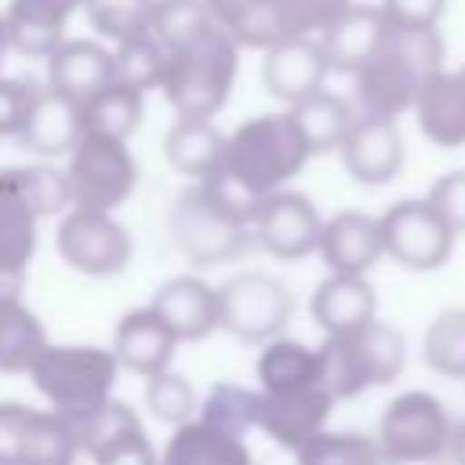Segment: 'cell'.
Returning a JSON list of instances; mask_svg holds the SVG:
<instances>
[{
	"mask_svg": "<svg viewBox=\"0 0 465 465\" xmlns=\"http://www.w3.org/2000/svg\"><path fill=\"white\" fill-rule=\"evenodd\" d=\"M309 160L312 156L302 134L294 131L291 116L262 113V116L236 124L225 134L218 178H225L240 196L254 203L276 189H287V182H294Z\"/></svg>",
	"mask_w": 465,
	"mask_h": 465,
	"instance_id": "obj_3",
	"label": "cell"
},
{
	"mask_svg": "<svg viewBox=\"0 0 465 465\" xmlns=\"http://www.w3.org/2000/svg\"><path fill=\"white\" fill-rule=\"evenodd\" d=\"M421 360L440 378L465 381V305L440 309L421 334Z\"/></svg>",
	"mask_w": 465,
	"mask_h": 465,
	"instance_id": "obj_36",
	"label": "cell"
},
{
	"mask_svg": "<svg viewBox=\"0 0 465 465\" xmlns=\"http://www.w3.org/2000/svg\"><path fill=\"white\" fill-rule=\"evenodd\" d=\"M40 222L44 218L29 203V196L18 182V171L0 167V269L25 276L29 262L36 254Z\"/></svg>",
	"mask_w": 465,
	"mask_h": 465,
	"instance_id": "obj_27",
	"label": "cell"
},
{
	"mask_svg": "<svg viewBox=\"0 0 465 465\" xmlns=\"http://www.w3.org/2000/svg\"><path fill=\"white\" fill-rule=\"evenodd\" d=\"M44 62H47V87L73 98L76 105L87 102L105 84H113V51L87 36H65Z\"/></svg>",
	"mask_w": 465,
	"mask_h": 465,
	"instance_id": "obj_23",
	"label": "cell"
},
{
	"mask_svg": "<svg viewBox=\"0 0 465 465\" xmlns=\"http://www.w3.org/2000/svg\"><path fill=\"white\" fill-rule=\"evenodd\" d=\"M80 134H84L80 105H76L73 98L58 94V91H51L47 84H40L15 138H18L22 149H29L33 156H40V160H58V156H69V149L80 142Z\"/></svg>",
	"mask_w": 465,
	"mask_h": 465,
	"instance_id": "obj_20",
	"label": "cell"
},
{
	"mask_svg": "<svg viewBox=\"0 0 465 465\" xmlns=\"http://www.w3.org/2000/svg\"><path fill=\"white\" fill-rule=\"evenodd\" d=\"M320 229H323V214L298 189H276L254 200L251 207L254 247H262L276 262H302L305 254H316Z\"/></svg>",
	"mask_w": 465,
	"mask_h": 465,
	"instance_id": "obj_14",
	"label": "cell"
},
{
	"mask_svg": "<svg viewBox=\"0 0 465 465\" xmlns=\"http://www.w3.org/2000/svg\"><path fill=\"white\" fill-rule=\"evenodd\" d=\"M149 309L167 323L178 341H203L218 331V291L200 272L167 276L153 291Z\"/></svg>",
	"mask_w": 465,
	"mask_h": 465,
	"instance_id": "obj_17",
	"label": "cell"
},
{
	"mask_svg": "<svg viewBox=\"0 0 465 465\" xmlns=\"http://www.w3.org/2000/svg\"><path fill=\"white\" fill-rule=\"evenodd\" d=\"M36 87L40 84H33L25 76H4L0 73V138H15L18 134Z\"/></svg>",
	"mask_w": 465,
	"mask_h": 465,
	"instance_id": "obj_44",
	"label": "cell"
},
{
	"mask_svg": "<svg viewBox=\"0 0 465 465\" xmlns=\"http://www.w3.org/2000/svg\"><path fill=\"white\" fill-rule=\"evenodd\" d=\"M58 258L84 276L109 280L120 276L134 258V240L127 225L113 211H91V207H69L54 229Z\"/></svg>",
	"mask_w": 465,
	"mask_h": 465,
	"instance_id": "obj_10",
	"label": "cell"
},
{
	"mask_svg": "<svg viewBox=\"0 0 465 465\" xmlns=\"http://www.w3.org/2000/svg\"><path fill=\"white\" fill-rule=\"evenodd\" d=\"M443 69L440 29H396L389 25L374 54L352 73V98L360 116L396 120L407 113L421 84Z\"/></svg>",
	"mask_w": 465,
	"mask_h": 465,
	"instance_id": "obj_2",
	"label": "cell"
},
{
	"mask_svg": "<svg viewBox=\"0 0 465 465\" xmlns=\"http://www.w3.org/2000/svg\"><path fill=\"white\" fill-rule=\"evenodd\" d=\"M450 432L454 421L443 400L429 389H407L385 403L374 440L385 465H425L447 454Z\"/></svg>",
	"mask_w": 465,
	"mask_h": 465,
	"instance_id": "obj_8",
	"label": "cell"
},
{
	"mask_svg": "<svg viewBox=\"0 0 465 465\" xmlns=\"http://www.w3.org/2000/svg\"><path fill=\"white\" fill-rule=\"evenodd\" d=\"M429 207L443 218V225L454 236H465V167L458 171H443L432 185H429Z\"/></svg>",
	"mask_w": 465,
	"mask_h": 465,
	"instance_id": "obj_43",
	"label": "cell"
},
{
	"mask_svg": "<svg viewBox=\"0 0 465 465\" xmlns=\"http://www.w3.org/2000/svg\"><path fill=\"white\" fill-rule=\"evenodd\" d=\"M76 440V454L91 458L94 465H156V447L138 418L134 407L109 396L102 407L65 418Z\"/></svg>",
	"mask_w": 465,
	"mask_h": 465,
	"instance_id": "obj_13",
	"label": "cell"
},
{
	"mask_svg": "<svg viewBox=\"0 0 465 465\" xmlns=\"http://www.w3.org/2000/svg\"><path fill=\"white\" fill-rule=\"evenodd\" d=\"M414 120L418 131L440 145V149H461L465 145V84L458 73H432L418 98H414Z\"/></svg>",
	"mask_w": 465,
	"mask_h": 465,
	"instance_id": "obj_26",
	"label": "cell"
},
{
	"mask_svg": "<svg viewBox=\"0 0 465 465\" xmlns=\"http://www.w3.org/2000/svg\"><path fill=\"white\" fill-rule=\"evenodd\" d=\"M11 44H7V29H4V18H0V73H4V58H7Z\"/></svg>",
	"mask_w": 465,
	"mask_h": 465,
	"instance_id": "obj_48",
	"label": "cell"
},
{
	"mask_svg": "<svg viewBox=\"0 0 465 465\" xmlns=\"http://www.w3.org/2000/svg\"><path fill=\"white\" fill-rule=\"evenodd\" d=\"M211 25L207 0H153L149 33L160 40L163 51H174L189 40H196Z\"/></svg>",
	"mask_w": 465,
	"mask_h": 465,
	"instance_id": "obj_39",
	"label": "cell"
},
{
	"mask_svg": "<svg viewBox=\"0 0 465 465\" xmlns=\"http://www.w3.org/2000/svg\"><path fill=\"white\" fill-rule=\"evenodd\" d=\"M236 69H240V47L211 22L196 40L167 51L160 91L178 116L211 120L229 102Z\"/></svg>",
	"mask_w": 465,
	"mask_h": 465,
	"instance_id": "obj_4",
	"label": "cell"
},
{
	"mask_svg": "<svg viewBox=\"0 0 465 465\" xmlns=\"http://www.w3.org/2000/svg\"><path fill=\"white\" fill-rule=\"evenodd\" d=\"M163 69H167V51L160 47V40L153 33L120 40L113 47V80L116 84H127L145 94L163 84Z\"/></svg>",
	"mask_w": 465,
	"mask_h": 465,
	"instance_id": "obj_38",
	"label": "cell"
},
{
	"mask_svg": "<svg viewBox=\"0 0 465 465\" xmlns=\"http://www.w3.org/2000/svg\"><path fill=\"white\" fill-rule=\"evenodd\" d=\"M196 421H203L225 436L247 440V432L258 421V389H247L240 381H214L203 392V400L196 403Z\"/></svg>",
	"mask_w": 465,
	"mask_h": 465,
	"instance_id": "obj_35",
	"label": "cell"
},
{
	"mask_svg": "<svg viewBox=\"0 0 465 465\" xmlns=\"http://www.w3.org/2000/svg\"><path fill=\"white\" fill-rule=\"evenodd\" d=\"M287 116H291L294 131L302 134L309 156H320V153H334L345 142V134H349V127L356 120V109L349 105V98L320 87L316 94L294 102L287 109Z\"/></svg>",
	"mask_w": 465,
	"mask_h": 465,
	"instance_id": "obj_29",
	"label": "cell"
},
{
	"mask_svg": "<svg viewBox=\"0 0 465 465\" xmlns=\"http://www.w3.org/2000/svg\"><path fill=\"white\" fill-rule=\"evenodd\" d=\"M331 411H334V400L320 381L302 385V389H283V392H258L254 429L294 454L305 440H312L320 429H327Z\"/></svg>",
	"mask_w": 465,
	"mask_h": 465,
	"instance_id": "obj_15",
	"label": "cell"
},
{
	"mask_svg": "<svg viewBox=\"0 0 465 465\" xmlns=\"http://www.w3.org/2000/svg\"><path fill=\"white\" fill-rule=\"evenodd\" d=\"M145 116V94L127 87V84H105L102 91H94L87 102H80V124L87 134H105V138H120L127 142Z\"/></svg>",
	"mask_w": 465,
	"mask_h": 465,
	"instance_id": "obj_33",
	"label": "cell"
},
{
	"mask_svg": "<svg viewBox=\"0 0 465 465\" xmlns=\"http://www.w3.org/2000/svg\"><path fill=\"white\" fill-rule=\"evenodd\" d=\"M309 312L323 334H349L378 320V294L367 276L327 272L309 298Z\"/></svg>",
	"mask_w": 465,
	"mask_h": 465,
	"instance_id": "obj_24",
	"label": "cell"
},
{
	"mask_svg": "<svg viewBox=\"0 0 465 465\" xmlns=\"http://www.w3.org/2000/svg\"><path fill=\"white\" fill-rule=\"evenodd\" d=\"M385 29H389V22H385L378 4H349L345 15L316 36L320 51L327 58V69L352 76L374 54V47L381 44Z\"/></svg>",
	"mask_w": 465,
	"mask_h": 465,
	"instance_id": "obj_25",
	"label": "cell"
},
{
	"mask_svg": "<svg viewBox=\"0 0 465 465\" xmlns=\"http://www.w3.org/2000/svg\"><path fill=\"white\" fill-rule=\"evenodd\" d=\"M91 22V29L102 40H131L149 33V18H153V0H84L80 7Z\"/></svg>",
	"mask_w": 465,
	"mask_h": 465,
	"instance_id": "obj_41",
	"label": "cell"
},
{
	"mask_svg": "<svg viewBox=\"0 0 465 465\" xmlns=\"http://www.w3.org/2000/svg\"><path fill=\"white\" fill-rule=\"evenodd\" d=\"M120 378L113 349L102 345H47L29 371L33 389L62 418H80L102 407Z\"/></svg>",
	"mask_w": 465,
	"mask_h": 465,
	"instance_id": "obj_6",
	"label": "cell"
},
{
	"mask_svg": "<svg viewBox=\"0 0 465 465\" xmlns=\"http://www.w3.org/2000/svg\"><path fill=\"white\" fill-rule=\"evenodd\" d=\"M211 22L243 51H265L272 47L280 36V22H276V4L272 0H207Z\"/></svg>",
	"mask_w": 465,
	"mask_h": 465,
	"instance_id": "obj_34",
	"label": "cell"
},
{
	"mask_svg": "<svg viewBox=\"0 0 465 465\" xmlns=\"http://www.w3.org/2000/svg\"><path fill=\"white\" fill-rule=\"evenodd\" d=\"M320 385L331 400H352L374 385H389L407 367V338L400 327L371 320L349 334H323L316 345Z\"/></svg>",
	"mask_w": 465,
	"mask_h": 465,
	"instance_id": "obj_5",
	"label": "cell"
},
{
	"mask_svg": "<svg viewBox=\"0 0 465 465\" xmlns=\"http://www.w3.org/2000/svg\"><path fill=\"white\" fill-rule=\"evenodd\" d=\"M280 36H320L334 25L352 0H272Z\"/></svg>",
	"mask_w": 465,
	"mask_h": 465,
	"instance_id": "obj_42",
	"label": "cell"
},
{
	"mask_svg": "<svg viewBox=\"0 0 465 465\" xmlns=\"http://www.w3.org/2000/svg\"><path fill=\"white\" fill-rule=\"evenodd\" d=\"M156 465H254V454L247 440L225 436L193 418L167 436L156 450Z\"/></svg>",
	"mask_w": 465,
	"mask_h": 465,
	"instance_id": "obj_28",
	"label": "cell"
},
{
	"mask_svg": "<svg viewBox=\"0 0 465 465\" xmlns=\"http://www.w3.org/2000/svg\"><path fill=\"white\" fill-rule=\"evenodd\" d=\"M76 440L62 414L0 400V465H76Z\"/></svg>",
	"mask_w": 465,
	"mask_h": 465,
	"instance_id": "obj_12",
	"label": "cell"
},
{
	"mask_svg": "<svg viewBox=\"0 0 465 465\" xmlns=\"http://www.w3.org/2000/svg\"><path fill=\"white\" fill-rule=\"evenodd\" d=\"M381 229V251L400 269L411 272H436L454 254V232L443 225V218L429 207V200H396L378 214Z\"/></svg>",
	"mask_w": 465,
	"mask_h": 465,
	"instance_id": "obj_11",
	"label": "cell"
},
{
	"mask_svg": "<svg viewBox=\"0 0 465 465\" xmlns=\"http://www.w3.org/2000/svg\"><path fill=\"white\" fill-rule=\"evenodd\" d=\"M80 7L84 0H7L0 18L11 51L25 58H47L65 40V25Z\"/></svg>",
	"mask_w": 465,
	"mask_h": 465,
	"instance_id": "obj_22",
	"label": "cell"
},
{
	"mask_svg": "<svg viewBox=\"0 0 465 465\" xmlns=\"http://www.w3.org/2000/svg\"><path fill=\"white\" fill-rule=\"evenodd\" d=\"M145 407H149V414L156 418V421H163V425H171V429H178V425H185V421H193L196 418V389H193V381L185 378V374H178V371H160V374H153V378H145Z\"/></svg>",
	"mask_w": 465,
	"mask_h": 465,
	"instance_id": "obj_40",
	"label": "cell"
},
{
	"mask_svg": "<svg viewBox=\"0 0 465 465\" xmlns=\"http://www.w3.org/2000/svg\"><path fill=\"white\" fill-rule=\"evenodd\" d=\"M294 465H385L378 440L352 429H320L294 450Z\"/></svg>",
	"mask_w": 465,
	"mask_h": 465,
	"instance_id": "obj_37",
	"label": "cell"
},
{
	"mask_svg": "<svg viewBox=\"0 0 465 465\" xmlns=\"http://www.w3.org/2000/svg\"><path fill=\"white\" fill-rule=\"evenodd\" d=\"M262 54V84L276 102H287V109L316 94L331 73L316 36H283Z\"/></svg>",
	"mask_w": 465,
	"mask_h": 465,
	"instance_id": "obj_19",
	"label": "cell"
},
{
	"mask_svg": "<svg viewBox=\"0 0 465 465\" xmlns=\"http://www.w3.org/2000/svg\"><path fill=\"white\" fill-rule=\"evenodd\" d=\"M447 454H450V461L454 465H465V418L454 425V432H450V447H447Z\"/></svg>",
	"mask_w": 465,
	"mask_h": 465,
	"instance_id": "obj_47",
	"label": "cell"
},
{
	"mask_svg": "<svg viewBox=\"0 0 465 465\" xmlns=\"http://www.w3.org/2000/svg\"><path fill=\"white\" fill-rule=\"evenodd\" d=\"M258 392H283V389H302L320 381V360L316 349L298 341V338H272L262 345L258 363H254Z\"/></svg>",
	"mask_w": 465,
	"mask_h": 465,
	"instance_id": "obj_32",
	"label": "cell"
},
{
	"mask_svg": "<svg viewBox=\"0 0 465 465\" xmlns=\"http://www.w3.org/2000/svg\"><path fill=\"white\" fill-rule=\"evenodd\" d=\"M174 349H178V338L149 305L124 312L113 331V356L120 371H131L138 378H153L167 371L174 360Z\"/></svg>",
	"mask_w": 465,
	"mask_h": 465,
	"instance_id": "obj_21",
	"label": "cell"
},
{
	"mask_svg": "<svg viewBox=\"0 0 465 465\" xmlns=\"http://www.w3.org/2000/svg\"><path fill=\"white\" fill-rule=\"evenodd\" d=\"M345 171L352 174V182L360 185H389L407 156L403 134L396 127V120H381V116H360L352 120L345 142L338 145Z\"/></svg>",
	"mask_w": 465,
	"mask_h": 465,
	"instance_id": "obj_16",
	"label": "cell"
},
{
	"mask_svg": "<svg viewBox=\"0 0 465 465\" xmlns=\"http://www.w3.org/2000/svg\"><path fill=\"white\" fill-rule=\"evenodd\" d=\"M65 182L73 207L116 211L138 189V160L127 142L105 134H80L65 156Z\"/></svg>",
	"mask_w": 465,
	"mask_h": 465,
	"instance_id": "obj_9",
	"label": "cell"
},
{
	"mask_svg": "<svg viewBox=\"0 0 465 465\" xmlns=\"http://www.w3.org/2000/svg\"><path fill=\"white\" fill-rule=\"evenodd\" d=\"M458 76H461V84H465V65H461V69H458Z\"/></svg>",
	"mask_w": 465,
	"mask_h": 465,
	"instance_id": "obj_49",
	"label": "cell"
},
{
	"mask_svg": "<svg viewBox=\"0 0 465 465\" xmlns=\"http://www.w3.org/2000/svg\"><path fill=\"white\" fill-rule=\"evenodd\" d=\"M378 7L396 29H436L447 0H381Z\"/></svg>",
	"mask_w": 465,
	"mask_h": 465,
	"instance_id": "obj_45",
	"label": "cell"
},
{
	"mask_svg": "<svg viewBox=\"0 0 465 465\" xmlns=\"http://www.w3.org/2000/svg\"><path fill=\"white\" fill-rule=\"evenodd\" d=\"M22 287H25V276H22V272L0 269V302H4V298H22Z\"/></svg>",
	"mask_w": 465,
	"mask_h": 465,
	"instance_id": "obj_46",
	"label": "cell"
},
{
	"mask_svg": "<svg viewBox=\"0 0 465 465\" xmlns=\"http://www.w3.org/2000/svg\"><path fill=\"white\" fill-rule=\"evenodd\" d=\"M251 207L254 203L218 174L185 185L171 207V236L178 254L193 269L240 262L254 251Z\"/></svg>",
	"mask_w": 465,
	"mask_h": 465,
	"instance_id": "obj_1",
	"label": "cell"
},
{
	"mask_svg": "<svg viewBox=\"0 0 465 465\" xmlns=\"http://www.w3.org/2000/svg\"><path fill=\"white\" fill-rule=\"evenodd\" d=\"M214 291H218V331L247 345H265L280 338L298 309L294 291L265 269H240L225 276Z\"/></svg>",
	"mask_w": 465,
	"mask_h": 465,
	"instance_id": "obj_7",
	"label": "cell"
},
{
	"mask_svg": "<svg viewBox=\"0 0 465 465\" xmlns=\"http://www.w3.org/2000/svg\"><path fill=\"white\" fill-rule=\"evenodd\" d=\"M51 345L44 320L22 302H0V374H29L40 352Z\"/></svg>",
	"mask_w": 465,
	"mask_h": 465,
	"instance_id": "obj_31",
	"label": "cell"
},
{
	"mask_svg": "<svg viewBox=\"0 0 465 465\" xmlns=\"http://www.w3.org/2000/svg\"><path fill=\"white\" fill-rule=\"evenodd\" d=\"M222 149H225V134L211 120L178 116L167 127V134H163V156H167V163L178 174H185L189 182H200V178L218 174Z\"/></svg>",
	"mask_w": 465,
	"mask_h": 465,
	"instance_id": "obj_30",
	"label": "cell"
},
{
	"mask_svg": "<svg viewBox=\"0 0 465 465\" xmlns=\"http://www.w3.org/2000/svg\"><path fill=\"white\" fill-rule=\"evenodd\" d=\"M316 254L323 258L327 272L367 276L385 258L378 214H367V211H356V207L334 211L331 218H323Z\"/></svg>",
	"mask_w": 465,
	"mask_h": 465,
	"instance_id": "obj_18",
	"label": "cell"
}]
</instances>
